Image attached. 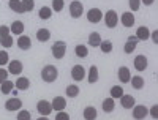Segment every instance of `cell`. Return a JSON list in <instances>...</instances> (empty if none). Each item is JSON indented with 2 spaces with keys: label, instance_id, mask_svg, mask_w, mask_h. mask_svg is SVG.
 Returning a JSON list of instances; mask_svg holds the SVG:
<instances>
[{
  "label": "cell",
  "instance_id": "6da1fadb",
  "mask_svg": "<svg viewBox=\"0 0 158 120\" xmlns=\"http://www.w3.org/2000/svg\"><path fill=\"white\" fill-rule=\"evenodd\" d=\"M57 76H59V70L56 68L54 65L43 66V70H41V79H43L44 82H48V84L54 82L56 79H57Z\"/></svg>",
  "mask_w": 158,
  "mask_h": 120
},
{
  "label": "cell",
  "instance_id": "7a4b0ae2",
  "mask_svg": "<svg viewBox=\"0 0 158 120\" xmlns=\"http://www.w3.org/2000/svg\"><path fill=\"white\" fill-rule=\"evenodd\" d=\"M51 51H52V57L57 59V60H62L65 57V54H67V43L65 41H56L52 44Z\"/></svg>",
  "mask_w": 158,
  "mask_h": 120
},
{
  "label": "cell",
  "instance_id": "3957f363",
  "mask_svg": "<svg viewBox=\"0 0 158 120\" xmlns=\"http://www.w3.org/2000/svg\"><path fill=\"white\" fill-rule=\"evenodd\" d=\"M103 19H104V22H106V27H109V29H114L118 24V16H117V13L114 10H109V11L104 13Z\"/></svg>",
  "mask_w": 158,
  "mask_h": 120
},
{
  "label": "cell",
  "instance_id": "277c9868",
  "mask_svg": "<svg viewBox=\"0 0 158 120\" xmlns=\"http://www.w3.org/2000/svg\"><path fill=\"white\" fill-rule=\"evenodd\" d=\"M82 13H84L82 3L79 2V0H73L71 5H70V14H71V18L73 19H77V18L82 16Z\"/></svg>",
  "mask_w": 158,
  "mask_h": 120
},
{
  "label": "cell",
  "instance_id": "5b68a950",
  "mask_svg": "<svg viewBox=\"0 0 158 120\" xmlns=\"http://www.w3.org/2000/svg\"><path fill=\"white\" fill-rule=\"evenodd\" d=\"M131 109H133V118L135 120H142V118H146L149 115V109L144 104H136Z\"/></svg>",
  "mask_w": 158,
  "mask_h": 120
},
{
  "label": "cell",
  "instance_id": "8992f818",
  "mask_svg": "<svg viewBox=\"0 0 158 120\" xmlns=\"http://www.w3.org/2000/svg\"><path fill=\"white\" fill-rule=\"evenodd\" d=\"M71 77H73V81H76V82L84 81V77H85L84 66L82 65H74L73 68H71Z\"/></svg>",
  "mask_w": 158,
  "mask_h": 120
},
{
  "label": "cell",
  "instance_id": "52a82bcc",
  "mask_svg": "<svg viewBox=\"0 0 158 120\" xmlns=\"http://www.w3.org/2000/svg\"><path fill=\"white\" fill-rule=\"evenodd\" d=\"M36 111L41 114V115L48 117V115L52 112V106H51V103H49L48 100H40V101L36 103Z\"/></svg>",
  "mask_w": 158,
  "mask_h": 120
},
{
  "label": "cell",
  "instance_id": "ba28073f",
  "mask_svg": "<svg viewBox=\"0 0 158 120\" xmlns=\"http://www.w3.org/2000/svg\"><path fill=\"white\" fill-rule=\"evenodd\" d=\"M101 19H103V13H101V10H98V8H92V10L87 11V21H89L90 24H98Z\"/></svg>",
  "mask_w": 158,
  "mask_h": 120
},
{
  "label": "cell",
  "instance_id": "9c48e42d",
  "mask_svg": "<svg viewBox=\"0 0 158 120\" xmlns=\"http://www.w3.org/2000/svg\"><path fill=\"white\" fill-rule=\"evenodd\" d=\"M22 70H24V65H22V62L21 60H11V62H8V73L10 74H16V76H19L21 73H22Z\"/></svg>",
  "mask_w": 158,
  "mask_h": 120
},
{
  "label": "cell",
  "instance_id": "30bf717a",
  "mask_svg": "<svg viewBox=\"0 0 158 120\" xmlns=\"http://www.w3.org/2000/svg\"><path fill=\"white\" fill-rule=\"evenodd\" d=\"M133 65H135V68L138 71H146L147 70V66H149V60L146 56H136V59L133 60Z\"/></svg>",
  "mask_w": 158,
  "mask_h": 120
},
{
  "label": "cell",
  "instance_id": "8fae6325",
  "mask_svg": "<svg viewBox=\"0 0 158 120\" xmlns=\"http://www.w3.org/2000/svg\"><path fill=\"white\" fill-rule=\"evenodd\" d=\"M22 108V101L19 98H10L6 103H5V109L6 111H19Z\"/></svg>",
  "mask_w": 158,
  "mask_h": 120
},
{
  "label": "cell",
  "instance_id": "7c38bea8",
  "mask_svg": "<svg viewBox=\"0 0 158 120\" xmlns=\"http://www.w3.org/2000/svg\"><path fill=\"white\" fill-rule=\"evenodd\" d=\"M51 106H52V111L60 112V111H63L65 108H67V100L62 98V97H56L54 100H52Z\"/></svg>",
  "mask_w": 158,
  "mask_h": 120
},
{
  "label": "cell",
  "instance_id": "4fadbf2b",
  "mask_svg": "<svg viewBox=\"0 0 158 120\" xmlns=\"http://www.w3.org/2000/svg\"><path fill=\"white\" fill-rule=\"evenodd\" d=\"M136 46H138V38L135 35H130L128 39H127V43H125V46H123V51L127 52V54H131V52L136 49Z\"/></svg>",
  "mask_w": 158,
  "mask_h": 120
},
{
  "label": "cell",
  "instance_id": "5bb4252c",
  "mask_svg": "<svg viewBox=\"0 0 158 120\" xmlns=\"http://www.w3.org/2000/svg\"><path fill=\"white\" fill-rule=\"evenodd\" d=\"M120 21H122V24H123V27H133L135 25V14L131 11H127V13H123L122 14V18H120Z\"/></svg>",
  "mask_w": 158,
  "mask_h": 120
},
{
  "label": "cell",
  "instance_id": "9a60e30c",
  "mask_svg": "<svg viewBox=\"0 0 158 120\" xmlns=\"http://www.w3.org/2000/svg\"><path fill=\"white\" fill-rule=\"evenodd\" d=\"M130 79H131V73L128 70V66H120L118 68V81L122 84H127V82H130Z\"/></svg>",
  "mask_w": 158,
  "mask_h": 120
},
{
  "label": "cell",
  "instance_id": "2e32d148",
  "mask_svg": "<svg viewBox=\"0 0 158 120\" xmlns=\"http://www.w3.org/2000/svg\"><path fill=\"white\" fill-rule=\"evenodd\" d=\"M136 38H138V41H147V39L150 38V32H149V29L146 27V25H141V27H138V30H136Z\"/></svg>",
  "mask_w": 158,
  "mask_h": 120
},
{
  "label": "cell",
  "instance_id": "e0dca14e",
  "mask_svg": "<svg viewBox=\"0 0 158 120\" xmlns=\"http://www.w3.org/2000/svg\"><path fill=\"white\" fill-rule=\"evenodd\" d=\"M18 46H19L22 51H27V49L32 48V39H30L27 35H21V36L18 38Z\"/></svg>",
  "mask_w": 158,
  "mask_h": 120
},
{
  "label": "cell",
  "instance_id": "ac0fdd59",
  "mask_svg": "<svg viewBox=\"0 0 158 120\" xmlns=\"http://www.w3.org/2000/svg\"><path fill=\"white\" fill-rule=\"evenodd\" d=\"M120 103H122V108L123 109H131L135 106V98L131 95H122L120 97Z\"/></svg>",
  "mask_w": 158,
  "mask_h": 120
},
{
  "label": "cell",
  "instance_id": "d6986e66",
  "mask_svg": "<svg viewBox=\"0 0 158 120\" xmlns=\"http://www.w3.org/2000/svg\"><path fill=\"white\" fill-rule=\"evenodd\" d=\"M36 39L40 43H46L48 39L51 38V32L48 30V29H38V32H36Z\"/></svg>",
  "mask_w": 158,
  "mask_h": 120
},
{
  "label": "cell",
  "instance_id": "ffe728a7",
  "mask_svg": "<svg viewBox=\"0 0 158 120\" xmlns=\"http://www.w3.org/2000/svg\"><path fill=\"white\" fill-rule=\"evenodd\" d=\"M10 32L13 33V35H22V32H24V24L21 22V21H15L11 24V27H10Z\"/></svg>",
  "mask_w": 158,
  "mask_h": 120
},
{
  "label": "cell",
  "instance_id": "44dd1931",
  "mask_svg": "<svg viewBox=\"0 0 158 120\" xmlns=\"http://www.w3.org/2000/svg\"><path fill=\"white\" fill-rule=\"evenodd\" d=\"M15 85H16V89L18 90H27L29 87H30V81H29V77H18V81L15 82Z\"/></svg>",
  "mask_w": 158,
  "mask_h": 120
},
{
  "label": "cell",
  "instance_id": "7402d4cb",
  "mask_svg": "<svg viewBox=\"0 0 158 120\" xmlns=\"http://www.w3.org/2000/svg\"><path fill=\"white\" fill-rule=\"evenodd\" d=\"M87 81L89 84H95L98 81V68L95 65H92L90 66V70H89V76H87Z\"/></svg>",
  "mask_w": 158,
  "mask_h": 120
},
{
  "label": "cell",
  "instance_id": "603a6c76",
  "mask_svg": "<svg viewBox=\"0 0 158 120\" xmlns=\"http://www.w3.org/2000/svg\"><path fill=\"white\" fill-rule=\"evenodd\" d=\"M97 109L94 108V106H87V108L84 109V118L85 120H97Z\"/></svg>",
  "mask_w": 158,
  "mask_h": 120
},
{
  "label": "cell",
  "instance_id": "cb8c5ba5",
  "mask_svg": "<svg viewBox=\"0 0 158 120\" xmlns=\"http://www.w3.org/2000/svg\"><path fill=\"white\" fill-rule=\"evenodd\" d=\"M100 43H101V36H100V33H98V32H92V33L89 35V44L98 48Z\"/></svg>",
  "mask_w": 158,
  "mask_h": 120
},
{
  "label": "cell",
  "instance_id": "d4e9b609",
  "mask_svg": "<svg viewBox=\"0 0 158 120\" xmlns=\"http://www.w3.org/2000/svg\"><path fill=\"white\" fill-rule=\"evenodd\" d=\"M101 108H103L104 112H112L114 108H115V101H114V98H106V100L103 101Z\"/></svg>",
  "mask_w": 158,
  "mask_h": 120
},
{
  "label": "cell",
  "instance_id": "484cf974",
  "mask_svg": "<svg viewBox=\"0 0 158 120\" xmlns=\"http://www.w3.org/2000/svg\"><path fill=\"white\" fill-rule=\"evenodd\" d=\"M130 82H131V87L136 89V90H141L144 87V79L141 76H131Z\"/></svg>",
  "mask_w": 158,
  "mask_h": 120
},
{
  "label": "cell",
  "instance_id": "4316f807",
  "mask_svg": "<svg viewBox=\"0 0 158 120\" xmlns=\"http://www.w3.org/2000/svg\"><path fill=\"white\" fill-rule=\"evenodd\" d=\"M74 54H76L79 59H85V57L89 56V49H87L84 44H77V46L74 48Z\"/></svg>",
  "mask_w": 158,
  "mask_h": 120
},
{
  "label": "cell",
  "instance_id": "83f0119b",
  "mask_svg": "<svg viewBox=\"0 0 158 120\" xmlns=\"http://www.w3.org/2000/svg\"><path fill=\"white\" fill-rule=\"evenodd\" d=\"M13 89H15V82L8 81V79H6V81H3L2 84H0V92H2L3 95H8V93H10Z\"/></svg>",
  "mask_w": 158,
  "mask_h": 120
},
{
  "label": "cell",
  "instance_id": "f1b7e54d",
  "mask_svg": "<svg viewBox=\"0 0 158 120\" xmlns=\"http://www.w3.org/2000/svg\"><path fill=\"white\" fill-rule=\"evenodd\" d=\"M10 10H13L15 13H24V6L21 0H10Z\"/></svg>",
  "mask_w": 158,
  "mask_h": 120
},
{
  "label": "cell",
  "instance_id": "f546056e",
  "mask_svg": "<svg viewBox=\"0 0 158 120\" xmlns=\"http://www.w3.org/2000/svg\"><path fill=\"white\" fill-rule=\"evenodd\" d=\"M98 48L101 49V52H104V54H109V52L112 51V43H111V39H104V41H101Z\"/></svg>",
  "mask_w": 158,
  "mask_h": 120
},
{
  "label": "cell",
  "instance_id": "4dcf8cb0",
  "mask_svg": "<svg viewBox=\"0 0 158 120\" xmlns=\"http://www.w3.org/2000/svg\"><path fill=\"white\" fill-rule=\"evenodd\" d=\"M123 95V89H122V85H114V87H111V98H120Z\"/></svg>",
  "mask_w": 158,
  "mask_h": 120
},
{
  "label": "cell",
  "instance_id": "1f68e13d",
  "mask_svg": "<svg viewBox=\"0 0 158 120\" xmlns=\"http://www.w3.org/2000/svg\"><path fill=\"white\" fill-rule=\"evenodd\" d=\"M38 16H40V19H49L51 16H52V10L51 8H48V6H43L41 10L38 11Z\"/></svg>",
  "mask_w": 158,
  "mask_h": 120
},
{
  "label": "cell",
  "instance_id": "d6a6232c",
  "mask_svg": "<svg viewBox=\"0 0 158 120\" xmlns=\"http://www.w3.org/2000/svg\"><path fill=\"white\" fill-rule=\"evenodd\" d=\"M65 92H67V97H70V98H76V97L79 95V87H77V85H68Z\"/></svg>",
  "mask_w": 158,
  "mask_h": 120
},
{
  "label": "cell",
  "instance_id": "836d02e7",
  "mask_svg": "<svg viewBox=\"0 0 158 120\" xmlns=\"http://www.w3.org/2000/svg\"><path fill=\"white\" fill-rule=\"evenodd\" d=\"M13 43H15V41H13V36L11 35H6V36L0 38V44H2L3 48H11Z\"/></svg>",
  "mask_w": 158,
  "mask_h": 120
},
{
  "label": "cell",
  "instance_id": "e575fe53",
  "mask_svg": "<svg viewBox=\"0 0 158 120\" xmlns=\"http://www.w3.org/2000/svg\"><path fill=\"white\" fill-rule=\"evenodd\" d=\"M63 6H65V2L63 0H52V11H57V13H60L62 10H63Z\"/></svg>",
  "mask_w": 158,
  "mask_h": 120
},
{
  "label": "cell",
  "instance_id": "d590c367",
  "mask_svg": "<svg viewBox=\"0 0 158 120\" xmlns=\"http://www.w3.org/2000/svg\"><path fill=\"white\" fill-rule=\"evenodd\" d=\"M10 57H8V52L6 51H0V66H5L8 65Z\"/></svg>",
  "mask_w": 158,
  "mask_h": 120
},
{
  "label": "cell",
  "instance_id": "8d00e7d4",
  "mask_svg": "<svg viewBox=\"0 0 158 120\" xmlns=\"http://www.w3.org/2000/svg\"><path fill=\"white\" fill-rule=\"evenodd\" d=\"M21 2H22L24 11H32L33 6H35V2H33V0H21Z\"/></svg>",
  "mask_w": 158,
  "mask_h": 120
},
{
  "label": "cell",
  "instance_id": "74e56055",
  "mask_svg": "<svg viewBox=\"0 0 158 120\" xmlns=\"http://www.w3.org/2000/svg\"><path fill=\"white\" fill-rule=\"evenodd\" d=\"M128 5H130L131 13H133V11H138L139 6H141V0H128Z\"/></svg>",
  "mask_w": 158,
  "mask_h": 120
},
{
  "label": "cell",
  "instance_id": "f35d334b",
  "mask_svg": "<svg viewBox=\"0 0 158 120\" xmlns=\"http://www.w3.org/2000/svg\"><path fill=\"white\" fill-rule=\"evenodd\" d=\"M30 118H32V115L29 111H19L18 117H16V120H30Z\"/></svg>",
  "mask_w": 158,
  "mask_h": 120
},
{
  "label": "cell",
  "instance_id": "ab89813d",
  "mask_svg": "<svg viewBox=\"0 0 158 120\" xmlns=\"http://www.w3.org/2000/svg\"><path fill=\"white\" fill-rule=\"evenodd\" d=\"M56 120H70V115H68L67 112L60 111V112H57V115H56Z\"/></svg>",
  "mask_w": 158,
  "mask_h": 120
},
{
  "label": "cell",
  "instance_id": "60d3db41",
  "mask_svg": "<svg viewBox=\"0 0 158 120\" xmlns=\"http://www.w3.org/2000/svg\"><path fill=\"white\" fill-rule=\"evenodd\" d=\"M6 79H8V71L5 68H0V84L3 81H6Z\"/></svg>",
  "mask_w": 158,
  "mask_h": 120
},
{
  "label": "cell",
  "instance_id": "b9f144b4",
  "mask_svg": "<svg viewBox=\"0 0 158 120\" xmlns=\"http://www.w3.org/2000/svg\"><path fill=\"white\" fill-rule=\"evenodd\" d=\"M6 35H10V27H6V25H0V38L6 36Z\"/></svg>",
  "mask_w": 158,
  "mask_h": 120
},
{
  "label": "cell",
  "instance_id": "7bdbcfd3",
  "mask_svg": "<svg viewBox=\"0 0 158 120\" xmlns=\"http://www.w3.org/2000/svg\"><path fill=\"white\" fill-rule=\"evenodd\" d=\"M149 114H150L153 118H156V117H158V106H156V104H153L152 108L149 109Z\"/></svg>",
  "mask_w": 158,
  "mask_h": 120
},
{
  "label": "cell",
  "instance_id": "ee69618b",
  "mask_svg": "<svg viewBox=\"0 0 158 120\" xmlns=\"http://www.w3.org/2000/svg\"><path fill=\"white\" fill-rule=\"evenodd\" d=\"M150 38H152V41H153V43H158V32H156V30L152 32V33H150Z\"/></svg>",
  "mask_w": 158,
  "mask_h": 120
},
{
  "label": "cell",
  "instance_id": "f6af8a7d",
  "mask_svg": "<svg viewBox=\"0 0 158 120\" xmlns=\"http://www.w3.org/2000/svg\"><path fill=\"white\" fill-rule=\"evenodd\" d=\"M155 2V0H141V3H144V5H147V6H150L152 3Z\"/></svg>",
  "mask_w": 158,
  "mask_h": 120
},
{
  "label": "cell",
  "instance_id": "bcb514c9",
  "mask_svg": "<svg viewBox=\"0 0 158 120\" xmlns=\"http://www.w3.org/2000/svg\"><path fill=\"white\" fill-rule=\"evenodd\" d=\"M36 120H49V118H48V117H44V115H41V117H38Z\"/></svg>",
  "mask_w": 158,
  "mask_h": 120
}]
</instances>
